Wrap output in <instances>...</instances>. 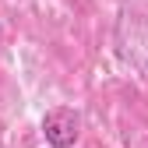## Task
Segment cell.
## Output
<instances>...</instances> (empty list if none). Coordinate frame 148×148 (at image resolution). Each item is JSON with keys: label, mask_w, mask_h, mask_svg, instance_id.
Wrapping results in <instances>:
<instances>
[{"label": "cell", "mask_w": 148, "mask_h": 148, "mask_svg": "<svg viewBox=\"0 0 148 148\" xmlns=\"http://www.w3.org/2000/svg\"><path fill=\"white\" fill-rule=\"evenodd\" d=\"M78 127H81L78 113L67 109V106H57V109H49L42 116V134H46V141L53 148H71L78 141Z\"/></svg>", "instance_id": "cell-1"}]
</instances>
